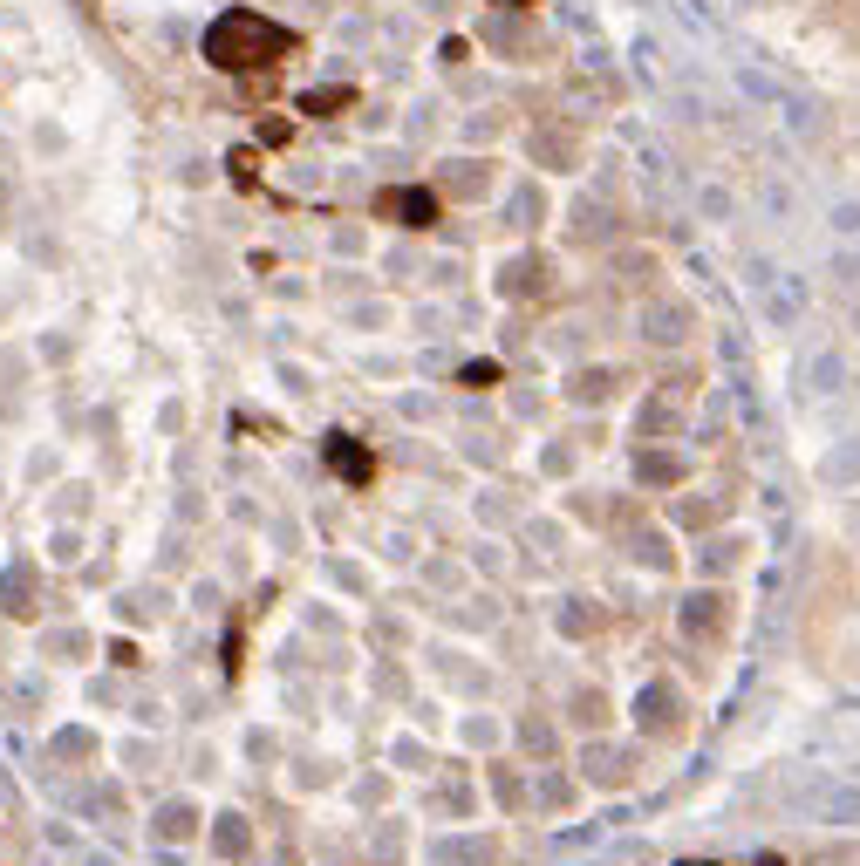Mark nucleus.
<instances>
[{"instance_id":"f257e3e1","label":"nucleus","mask_w":860,"mask_h":866,"mask_svg":"<svg viewBox=\"0 0 860 866\" xmlns=\"http://www.w3.org/2000/svg\"><path fill=\"white\" fill-rule=\"evenodd\" d=\"M294 48L287 28H274L267 14H253V7H233V14H219L212 21V35H205V55L219 62V69H260V62H280Z\"/></svg>"},{"instance_id":"f03ea898","label":"nucleus","mask_w":860,"mask_h":866,"mask_svg":"<svg viewBox=\"0 0 860 866\" xmlns=\"http://www.w3.org/2000/svg\"><path fill=\"white\" fill-rule=\"evenodd\" d=\"M383 212H396V219H417V226H430V212H437V205H430L424 191H390V198H383Z\"/></svg>"},{"instance_id":"7ed1b4c3","label":"nucleus","mask_w":860,"mask_h":866,"mask_svg":"<svg viewBox=\"0 0 860 866\" xmlns=\"http://www.w3.org/2000/svg\"><path fill=\"white\" fill-rule=\"evenodd\" d=\"M335 464H342L349 478H369V457H362V451H349V437H335Z\"/></svg>"}]
</instances>
